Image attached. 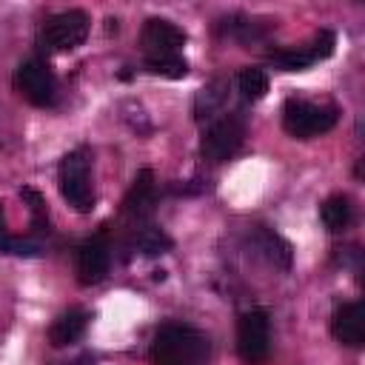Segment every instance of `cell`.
<instances>
[{"instance_id":"4fadbf2b","label":"cell","mask_w":365,"mask_h":365,"mask_svg":"<svg viewBox=\"0 0 365 365\" xmlns=\"http://www.w3.org/2000/svg\"><path fill=\"white\" fill-rule=\"evenodd\" d=\"M351 217H354V208H351V200H348L345 194L328 197V200L322 202V208H319V220H322V225H325L331 234L345 231V228L351 225Z\"/></svg>"},{"instance_id":"8992f818","label":"cell","mask_w":365,"mask_h":365,"mask_svg":"<svg viewBox=\"0 0 365 365\" xmlns=\"http://www.w3.org/2000/svg\"><path fill=\"white\" fill-rule=\"evenodd\" d=\"M88 14L80 11V9H68V11H60L54 17H48V23L43 26V46L48 51H71L77 48L86 34H88Z\"/></svg>"},{"instance_id":"8fae6325","label":"cell","mask_w":365,"mask_h":365,"mask_svg":"<svg viewBox=\"0 0 365 365\" xmlns=\"http://www.w3.org/2000/svg\"><path fill=\"white\" fill-rule=\"evenodd\" d=\"M86 325H88V314H86V311H80V308L66 311V314H60V317L51 322L48 339H51L54 348L71 345V342H77V339L86 334Z\"/></svg>"},{"instance_id":"9c48e42d","label":"cell","mask_w":365,"mask_h":365,"mask_svg":"<svg viewBox=\"0 0 365 365\" xmlns=\"http://www.w3.org/2000/svg\"><path fill=\"white\" fill-rule=\"evenodd\" d=\"M111 251L103 237H91L77 248V279L83 285H94L108 274Z\"/></svg>"},{"instance_id":"ac0fdd59","label":"cell","mask_w":365,"mask_h":365,"mask_svg":"<svg viewBox=\"0 0 365 365\" xmlns=\"http://www.w3.org/2000/svg\"><path fill=\"white\" fill-rule=\"evenodd\" d=\"M145 68L151 74L168 77V80H180L188 74V63L180 54H163V57H145Z\"/></svg>"},{"instance_id":"ffe728a7","label":"cell","mask_w":365,"mask_h":365,"mask_svg":"<svg viewBox=\"0 0 365 365\" xmlns=\"http://www.w3.org/2000/svg\"><path fill=\"white\" fill-rule=\"evenodd\" d=\"M334 46H336V37H334V31L322 29V31H319V34L311 40L308 51H311V57H314V60H325V57H331V54H334Z\"/></svg>"},{"instance_id":"5b68a950","label":"cell","mask_w":365,"mask_h":365,"mask_svg":"<svg viewBox=\"0 0 365 365\" xmlns=\"http://www.w3.org/2000/svg\"><path fill=\"white\" fill-rule=\"evenodd\" d=\"M242 137H245V123L240 114H225L220 120H214L205 134H202V143H200V151L205 160L211 163H225L228 157L237 154V148L242 145Z\"/></svg>"},{"instance_id":"52a82bcc","label":"cell","mask_w":365,"mask_h":365,"mask_svg":"<svg viewBox=\"0 0 365 365\" xmlns=\"http://www.w3.org/2000/svg\"><path fill=\"white\" fill-rule=\"evenodd\" d=\"M14 88L31 106H51L57 97V80L43 60H26L14 71Z\"/></svg>"},{"instance_id":"7c38bea8","label":"cell","mask_w":365,"mask_h":365,"mask_svg":"<svg viewBox=\"0 0 365 365\" xmlns=\"http://www.w3.org/2000/svg\"><path fill=\"white\" fill-rule=\"evenodd\" d=\"M154 205V174L148 168L137 171L131 188H128V197H125V211L131 217H145Z\"/></svg>"},{"instance_id":"277c9868","label":"cell","mask_w":365,"mask_h":365,"mask_svg":"<svg viewBox=\"0 0 365 365\" xmlns=\"http://www.w3.org/2000/svg\"><path fill=\"white\" fill-rule=\"evenodd\" d=\"M237 351H240L242 362H248V365H259V362L268 359V351H271L268 311L251 308L240 317V322H237Z\"/></svg>"},{"instance_id":"30bf717a","label":"cell","mask_w":365,"mask_h":365,"mask_svg":"<svg viewBox=\"0 0 365 365\" xmlns=\"http://www.w3.org/2000/svg\"><path fill=\"white\" fill-rule=\"evenodd\" d=\"M331 334L336 342L348 348H362L365 342V305L362 302H345L331 317Z\"/></svg>"},{"instance_id":"2e32d148","label":"cell","mask_w":365,"mask_h":365,"mask_svg":"<svg viewBox=\"0 0 365 365\" xmlns=\"http://www.w3.org/2000/svg\"><path fill=\"white\" fill-rule=\"evenodd\" d=\"M225 88H228V83H225V80H214L211 86H205V88L197 94V103H194L197 120L211 117V114L225 103Z\"/></svg>"},{"instance_id":"3957f363","label":"cell","mask_w":365,"mask_h":365,"mask_svg":"<svg viewBox=\"0 0 365 365\" xmlns=\"http://www.w3.org/2000/svg\"><path fill=\"white\" fill-rule=\"evenodd\" d=\"M60 194L74 211H91L94 191L88 177V154L83 148L68 151L60 163Z\"/></svg>"},{"instance_id":"d6986e66","label":"cell","mask_w":365,"mask_h":365,"mask_svg":"<svg viewBox=\"0 0 365 365\" xmlns=\"http://www.w3.org/2000/svg\"><path fill=\"white\" fill-rule=\"evenodd\" d=\"M271 60H274L282 71H305L308 66L317 63L308 48H282V51H271Z\"/></svg>"},{"instance_id":"5bb4252c","label":"cell","mask_w":365,"mask_h":365,"mask_svg":"<svg viewBox=\"0 0 365 365\" xmlns=\"http://www.w3.org/2000/svg\"><path fill=\"white\" fill-rule=\"evenodd\" d=\"M254 242H257V248L262 251V257H265L274 268H291V245H288L279 234H274V231H268V228H259V231L254 234Z\"/></svg>"},{"instance_id":"44dd1931","label":"cell","mask_w":365,"mask_h":365,"mask_svg":"<svg viewBox=\"0 0 365 365\" xmlns=\"http://www.w3.org/2000/svg\"><path fill=\"white\" fill-rule=\"evenodd\" d=\"M14 248V237L6 228V214H3V202H0V254H11Z\"/></svg>"},{"instance_id":"7a4b0ae2","label":"cell","mask_w":365,"mask_h":365,"mask_svg":"<svg viewBox=\"0 0 365 365\" xmlns=\"http://www.w3.org/2000/svg\"><path fill=\"white\" fill-rule=\"evenodd\" d=\"M336 120H339V111L334 106H319L297 97H291L282 106V128L297 140H311L317 134H325L336 125Z\"/></svg>"},{"instance_id":"6da1fadb","label":"cell","mask_w":365,"mask_h":365,"mask_svg":"<svg viewBox=\"0 0 365 365\" xmlns=\"http://www.w3.org/2000/svg\"><path fill=\"white\" fill-rule=\"evenodd\" d=\"M208 359V336L188 325H163L151 345L154 365H202Z\"/></svg>"},{"instance_id":"9a60e30c","label":"cell","mask_w":365,"mask_h":365,"mask_svg":"<svg viewBox=\"0 0 365 365\" xmlns=\"http://www.w3.org/2000/svg\"><path fill=\"white\" fill-rule=\"evenodd\" d=\"M134 245L140 248V254L157 257V254H165V251L171 248V237H168L163 228H157V225H145V228L137 231Z\"/></svg>"},{"instance_id":"e0dca14e","label":"cell","mask_w":365,"mask_h":365,"mask_svg":"<svg viewBox=\"0 0 365 365\" xmlns=\"http://www.w3.org/2000/svg\"><path fill=\"white\" fill-rule=\"evenodd\" d=\"M237 86H240V94L245 100H262L268 94V74L262 68H242L240 77H237Z\"/></svg>"},{"instance_id":"ba28073f","label":"cell","mask_w":365,"mask_h":365,"mask_svg":"<svg viewBox=\"0 0 365 365\" xmlns=\"http://www.w3.org/2000/svg\"><path fill=\"white\" fill-rule=\"evenodd\" d=\"M143 51L145 57H163V54H180L185 46V31L177 29L171 20H148L143 26Z\"/></svg>"}]
</instances>
